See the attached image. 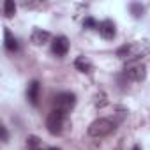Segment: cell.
<instances>
[{"label":"cell","mask_w":150,"mask_h":150,"mask_svg":"<svg viewBox=\"0 0 150 150\" xmlns=\"http://www.w3.org/2000/svg\"><path fill=\"white\" fill-rule=\"evenodd\" d=\"M148 55H150V42L148 41L131 42V44H125V46L117 50V57L122 58V60H127L129 64L131 62H138L139 58L148 57Z\"/></svg>","instance_id":"1"},{"label":"cell","mask_w":150,"mask_h":150,"mask_svg":"<svg viewBox=\"0 0 150 150\" xmlns=\"http://www.w3.org/2000/svg\"><path fill=\"white\" fill-rule=\"evenodd\" d=\"M65 118H67V113H64V111L53 108V110L50 111L48 118H46V127H48L50 134H53V136L62 134L64 125H65Z\"/></svg>","instance_id":"2"},{"label":"cell","mask_w":150,"mask_h":150,"mask_svg":"<svg viewBox=\"0 0 150 150\" xmlns=\"http://www.w3.org/2000/svg\"><path fill=\"white\" fill-rule=\"evenodd\" d=\"M115 131V124L110 118H97L88 125V134L92 138H106Z\"/></svg>","instance_id":"3"},{"label":"cell","mask_w":150,"mask_h":150,"mask_svg":"<svg viewBox=\"0 0 150 150\" xmlns=\"http://www.w3.org/2000/svg\"><path fill=\"white\" fill-rule=\"evenodd\" d=\"M124 74H125V78L132 81H143L146 76V67L141 62H131L124 67Z\"/></svg>","instance_id":"4"},{"label":"cell","mask_w":150,"mask_h":150,"mask_svg":"<svg viewBox=\"0 0 150 150\" xmlns=\"http://www.w3.org/2000/svg\"><path fill=\"white\" fill-rule=\"evenodd\" d=\"M74 104H76V96L72 92H62L55 97V108L64 113H69L74 108Z\"/></svg>","instance_id":"5"},{"label":"cell","mask_w":150,"mask_h":150,"mask_svg":"<svg viewBox=\"0 0 150 150\" xmlns=\"http://www.w3.org/2000/svg\"><path fill=\"white\" fill-rule=\"evenodd\" d=\"M51 51H53V55H57V57H65L67 51H69V39H67L65 35L55 37L53 42H51Z\"/></svg>","instance_id":"6"},{"label":"cell","mask_w":150,"mask_h":150,"mask_svg":"<svg viewBox=\"0 0 150 150\" xmlns=\"http://www.w3.org/2000/svg\"><path fill=\"white\" fill-rule=\"evenodd\" d=\"M99 34H101V37L103 39H113L115 35H117V27H115V23L111 21V20H104V21H101L99 23Z\"/></svg>","instance_id":"7"},{"label":"cell","mask_w":150,"mask_h":150,"mask_svg":"<svg viewBox=\"0 0 150 150\" xmlns=\"http://www.w3.org/2000/svg\"><path fill=\"white\" fill-rule=\"evenodd\" d=\"M39 94H41V85H39V81H37V80L30 81L28 87H27V99H28V103L35 106V104L39 103Z\"/></svg>","instance_id":"8"},{"label":"cell","mask_w":150,"mask_h":150,"mask_svg":"<svg viewBox=\"0 0 150 150\" xmlns=\"http://www.w3.org/2000/svg\"><path fill=\"white\" fill-rule=\"evenodd\" d=\"M50 39H51L50 32H46V30H42V28H35V30L32 32V35H30V41H32L35 46H44Z\"/></svg>","instance_id":"9"},{"label":"cell","mask_w":150,"mask_h":150,"mask_svg":"<svg viewBox=\"0 0 150 150\" xmlns=\"http://www.w3.org/2000/svg\"><path fill=\"white\" fill-rule=\"evenodd\" d=\"M74 67H76L80 72H83V74H92V71H94V65L85 57H78L76 60H74Z\"/></svg>","instance_id":"10"},{"label":"cell","mask_w":150,"mask_h":150,"mask_svg":"<svg viewBox=\"0 0 150 150\" xmlns=\"http://www.w3.org/2000/svg\"><path fill=\"white\" fill-rule=\"evenodd\" d=\"M4 46H6L7 51H18V48H20L16 37H13V34L9 32V28L4 30Z\"/></svg>","instance_id":"11"},{"label":"cell","mask_w":150,"mask_h":150,"mask_svg":"<svg viewBox=\"0 0 150 150\" xmlns=\"http://www.w3.org/2000/svg\"><path fill=\"white\" fill-rule=\"evenodd\" d=\"M27 146H28V150H44L42 143L37 136H28L27 138Z\"/></svg>","instance_id":"12"},{"label":"cell","mask_w":150,"mask_h":150,"mask_svg":"<svg viewBox=\"0 0 150 150\" xmlns=\"http://www.w3.org/2000/svg\"><path fill=\"white\" fill-rule=\"evenodd\" d=\"M4 14H6V18H13L16 14V4L13 0H6L4 2Z\"/></svg>","instance_id":"13"},{"label":"cell","mask_w":150,"mask_h":150,"mask_svg":"<svg viewBox=\"0 0 150 150\" xmlns=\"http://www.w3.org/2000/svg\"><path fill=\"white\" fill-rule=\"evenodd\" d=\"M129 9H131V13H132V16H134V18H141V16H143V13H145V9H143V6H141V4H131V6H129Z\"/></svg>","instance_id":"14"},{"label":"cell","mask_w":150,"mask_h":150,"mask_svg":"<svg viewBox=\"0 0 150 150\" xmlns=\"http://www.w3.org/2000/svg\"><path fill=\"white\" fill-rule=\"evenodd\" d=\"M83 27H96V28H99V23H96L94 18H87V20L83 21Z\"/></svg>","instance_id":"15"},{"label":"cell","mask_w":150,"mask_h":150,"mask_svg":"<svg viewBox=\"0 0 150 150\" xmlns=\"http://www.w3.org/2000/svg\"><path fill=\"white\" fill-rule=\"evenodd\" d=\"M0 131H2V141L6 143V141L9 139V134H7V129H6V127L2 125V127H0Z\"/></svg>","instance_id":"16"},{"label":"cell","mask_w":150,"mask_h":150,"mask_svg":"<svg viewBox=\"0 0 150 150\" xmlns=\"http://www.w3.org/2000/svg\"><path fill=\"white\" fill-rule=\"evenodd\" d=\"M132 150H141V146H139V145H134V146H132Z\"/></svg>","instance_id":"17"},{"label":"cell","mask_w":150,"mask_h":150,"mask_svg":"<svg viewBox=\"0 0 150 150\" xmlns=\"http://www.w3.org/2000/svg\"><path fill=\"white\" fill-rule=\"evenodd\" d=\"M48 150H60V148H57V146H51V148H48Z\"/></svg>","instance_id":"18"}]
</instances>
